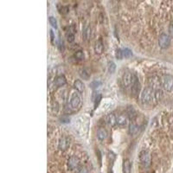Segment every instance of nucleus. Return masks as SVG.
Returning a JSON list of instances; mask_svg holds the SVG:
<instances>
[{"label": "nucleus", "instance_id": "obj_1", "mask_svg": "<svg viewBox=\"0 0 173 173\" xmlns=\"http://www.w3.org/2000/svg\"><path fill=\"white\" fill-rule=\"evenodd\" d=\"M155 98H156V92L152 88H145L140 94V100L143 104L152 103Z\"/></svg>", "mask_w": 173, "mask_h": 173}, {"label": "nucleus", "instance_id": "obj_2", "mask_svg": "<svg viewBox=\"0 0 173 173\" xmlns=\"http://www.w3.org/2000/svg\"><path fill=\"white\" fill-rule=\"evenodd\" d=\"M82 106V97L81 94L78 91H74L72 92L71 96H70V107L71 108L76 111L79 110Z\"/></svg>", "mask_w": 173, "mask_h": 173}, {"label": "nucleus", "instance_id": "obj_3", "mask_svg": "<svg viewBox=\"0 0 173 173\" xmlns=\"http://www.w3.org/2000/svg\"><path fill=\"white\" fill-rule=\"evenodd\" d=\"M161 82H162V87L163 88L167 91V92H171L172 91L173 89V76L171 74H164L162 80H161Z\"/></svg>", "mask_w": 173, "mask_h": 173}, {"label": "nucleus", "instance_id": "obj_4", "mask_svg": "<svg viewBox=\"0 0 173 173\" xmlns=\"http://www.w3.org/2000/svg\"><path fill=\"white\" fill-rule=\"evenodd\" d=\"M171 43V37L165 33H162L158 38V44L161 49H167Z\"/></svg>", "mask_w": 173, "mask_h": 173}, {"label": "nucleus", "instance_id": "obj_5", "mask_svg": "<svg viewBox=\"0 0 173 173\" xmlns=\"http://www.w3.org/2000/svg\"><path fill=\"white\" fill-rule=\"evenodd\" d=\"M139 160L144 166H148L151 163V155L147 151H142L139 153Z\"/></svg>", "mask_w": 173, "mask_h": 173}, {"label": "nucleus", "instance_id": "obj_6", "mask_svg": "<svg viewBox=\"0 0 173 173\" xmlns=\"http://www.w3.org/2000/svg\"><path fill=\"white\" fill-rule=\"evenodd\" d=\"M134 80V76L130 72H126L123 74L122 77V84L124 87H130L133 84Z\"/></svg>", "mask_w": 173, "mask_h": 173}, {"label": "nucleus", "instance_id": "obj_7", "mask_svg": "<svg viewBox=\"0 0 173 173\" xmlns=\"http://www.w3.org/2000/svg\"><path fill=\"white\" fill-rule=\"evenodd\" d=\"M79 164L80 161L78 158L73 156V157H71V158H69V161H68V168L70 171H74L75 169H77L79 167Z\"/></svg>", "mask_w": 173, "mask_h": 173}, {"label": "nucleus", "instance_id": "obj_8", "mask_svg": "<svg viewBox=\"0 0 173 173\" xmlns=\"http://www.w3.org/2000/svg\"><path fill=\"white\" fill-rule=\"evenodd\" d=\"M140 91V83L138 81V80L137 77L134 76V80L133 84H132V94L134 96H138Z\"/></svg>", "mask_w": 173, "mask_h": 173}, {"label": "nucleus", "instance_id": "obj_9", "mask_svg": "<svg viewBox=\"0 0 173 173\" xmlns=\"http://www.w3.org/2000/svg\"><path fill=\"white\" fill-rule=\"evenodd\" d=\"M69 146V140L68 139V138L66 137H62L59 139V142H58V148L62 151H64L66 149H68V147Z\"/></svg>", "mask_w": 173, "mask_h": 173}, {"label": "nucleus", "instance_id": "obj_10", "mask_svg": "<svg viewBox=\"0 0 173 173\" xmlns=\"http://www.w3.org/2000/svg\"><path fill=\"white\" fill-rule=\"evenodd\" d=\"M74 33H75V28L74 25H72L69 27L68 32L66 33V37H67V41L69 43H72L74 40Z\"/></svg>", "mask_w": 173, "mask_h": 173}, {"label": "nucleus", "instance_id": "obj_11", "mask_svg": "<svg viewBox=\"0 0 173 173\" xmlns=\"http://www.w3.org/2000/svg\"><path fill=\"white\" fill-rule=\"evenodd\" d=\"M104 50V45H103V42H102V39L100 38L99 40L96 41L95 43V45H94V51L95 53L98 55L102 54Z\"/></svg>", "mask_w": 173, "mask_h": 173}, {"label": "nucleus", "instance_id": "obj_12", "mask_svg": "<svg viewBox=\"0 0 173 173\" xmlns=\"http://www.w3.org/2000/svg\"><path fill=\"white\" fill-rule=\"evenodd\" d=\"M74 88L76 91L80 92L81 94L85 91V84L81 80H76L74 82Z\"/></svg>", "mask_w": 173, "mask_h": 173}, {"label": "nucleus", "instance_id": "obj_13", "mask_svg": "<svg viewBox=\"0 0 173 173\" xmlns=\"http://www.w3.org/2000/svg\"><path fill=\"white\" fill-rule=\"evenodd\" d=\"M107 122L111 127H114L117 126V117L113 114H108L107 117Z\"/></svg>", "mask_w": 173, "mask_h": 173}, {"label": "nucleus", "instance_id": "obj_14", "mask_svg": "<svg viewBox=\"0 0 173 173\" xmlns=\"http://www.w3.org/2000/svg\"><path fill=\"white\" fill-rule=\"evenodd\" d=\"M97 138L100 141L105 140L106 138H107V130L103 128V127H100V128L98 129V131H97Z\"/></svg>", "mask_w": 173, "mask_h": 173}, {"label": "nucleus", "instance_id": "obj_15", "mask_svg": "<svg viewBox=\"0 0 173 173\" xmlns=\"http://www.w3.org/2000/svg\"><path fill=\"white\" fill-rule=\"evenodd\" d=\"M117 117V125L119 126H125L127 124V118L124 114H119Z\"/></svg>", "mask_w": 173, "mask_h": 173}, {"label": "nucleus", "instance_id": "obj_16", "mask_svg": "<svg viewBox=\"0 0 173 173\" xmlns=\"http://www.w3.org/2000/svg\"><path fill=\"white\" fill-rule=\"evenodd\" d=\"M67 83V80L65 78L64 75H59L57 76L55 80V84L56 87H62Z\"/></svg>", "mask_w": 173, "mask_h": 173}, {"label": "nucleus", "instance_id": "obj_17", "mask_svg": "<svg viewBox=\"0 0 173 173\" xmlns=\"http://www.w3.org/2000/svg\"><path fill=\"white\" fill-rule=\"evenodd\" d=\"M122 171H123V173H131V162L127 158L123 161Z\"/></svg>", "mask_w": 173, "mask_h": 173}, {"label": "nucleus", "instance_id": "obj_18", "mask_svg": "<svg viewBox=\"0 0 173 173\" xmlns=\"http://www.w3.org/2000/svg\"><path fill=\"white\" fill-rule=\"evenodd\" d=\"M79 74L82 79L86 80V81H88L89 79V77H90V73L86 69H80Z\"/></svg>", "mask_w": 173, "mask_h": 173}, {"label": "nucleus", "instance_id": "obj_19", "mask_svg": "<svg viewBox=\"0 0 173 173\" xmlns=\"http://www.w3.org/2000/svg\"><path fill=\"white\" fill-rule=\"evenodd\" d=\"M138 130H139V127L136 124H131L129 126V134L131 135H135L138 133Z\"/></svg>", "mask_w": 173, "mask_h": 173}, {"label": "nucleus", "instance_id": "obj_20", "mask_svg": "<svg viewBox=\"0 0 173 173\" xmlns=\"http://www.w3.org/2000/svg\"><path fill=\"white\" fill-rule=\"evenodd\" d=\"M90 36H91V28L88 26L83 30V37L86 41H88L90 39Z\"/></svg>", "mask_w": 173, "mask_h": 173}, {"label": "nucleus", "instance_id": "obj_21", "mask_svg": "<svg viewBox=\"0 0 173 173\" xmlns=\"http://www.w3.org/2000/svg\"><path fill=\"white\" fill-rule=\"evenodd\" d=\"M101 99H102V96H101V94H96V96H95V98L94 99V109L97 108V107L99 106V104L100 103V101H101Z\"/></svg>", "mask_w": 173, "mask_h": 173}, {"label": "nucleus", "instance_id": "obj_22", "mask_svg": "<svg viewBox=\"0 0 173 173\" xmlns=\"http://www.w3.org/2000/svg\"><path fill=\"white\" fill-rule=\"evenodd\" d=\"M107 69H108V72L110 74H114L115 69H116V64L114 63V62H108Z\"/></svg>", "mask_w": 173, "mask_h": 173}, {"label": "nucleus", "instance_id": "obj_23", "mask_svg": "<svg viewBox=\"0 0 173 173\" xmlns=\"http://www.w3.org/2000/svg\"><path fill=\"white\" fill-rule=\"evenodd\" d=\"M122 51H123V56L125 57V58H130V57L133 55V52H132V50H129V49H127V48L123 49Z\"/></svg>", "mask_w": 173, "mask_h": 173}, {"label": "nucleus", "instance_id": "obj_24", "mask_svg": "<svg viewBox=\"0 0 173 173\" xmlns=\"http://www.w3.org/2000/svg\"><path fill=\"white\" fill-rule=\"evenodd\" d=\"M127 114H128L129 117H130V119H134L135 117H136V112H135V110L133 108V107H129V108L127 109Z\"/></svg>", "mask_w": 173, "mask_h": 173}, {"label": "nucleus", "instance_id": "obj_25", "mask_svg": "<svg viewBox=\"0 0 173 173\" xmlns=\"http://www.w3.org/2000/svg\"><path fill=\"white\" fill-rule=\"evenodd\" d=\"M115 57L118 60H121L122 58H124L123 56V51L121 49H117L116 52H115Z\"/></svg>", "mask_w": 173, "mask_h": 173}, {"label": "nucleus", "instance_id": "obj_26", "mask_svg": "<svg viewBox=\"0 0 173 173\" xmlns=\"http://www.w3.org/2000/svg\"><path fill=\"white\" fill-rule=\"evenodd\" d=\"M49 21H50V24L53 28L57 29V21H56V19L54 17H49Z\"/></svg>", "mask_w": 173, "mask_h": 173}, {"label": "nucleus", "instance_id": "obj_27", "mask_svg": "<svg viewBox=\"0 0 173 173\" xmlns=\"http://www.w3.org/2000/svg\"><path fill=\"white\" fill-rule=\"evenodd\" d=\"M74 57L78 60H83L85 57L84 53H83L82 51H81V50H79V51H76V52H75V54H74Z\"/></svg>", "mask_w": 173, "mask_h": 173}, {"label": "nucleus", "instance_id": "obj_28", "mask_svg": "<svg viewBox=\"0 0 173 173\" xmlns=\"http://www.w3.org/2000/svg\"><path fill=\"white\" fill-rule=\"evenodd\" d=\"M100 84H101V82H100V81H98V80H94V81H92V82H91L90 87H91V88H92L93 89H95V88H97L98 87H100Z\"/></svg>", "mask_w": 173, "mask_h": 173}, {"label": "nucleus", "instance_id": "obj_29", "mask_svg": "<svg viewBox=\"0 0 173 173\" xmlns=\"http://www.w3.org/2000/svg\"><path fill=\"white\" fill-rule=\"evenodd\" d=\"M58 110H59V105H58L57 102L54 101V102L52 103V111H53V113L56 114V113L58 112Z\"/></svg>", "mask_w": 173, "mask_h": 173}, {"label": "nucleus", "instance_id": "obj_30", "mask_svg": "<svg viewBox=\"0 0 173 173\" xmlns=\"http://www.w3.org/2000/svg\"><path fill=\"white\" fill-rule=\"evenodd\" d=\"M54 40H55L54 32H53V30H50V42H51L52 44H54Z\"/></svg>", "mask_w": 173, "mask_h": 173}, {"label": "nucleus", "instance_id": "obj_31", "mask_svg": "<svg viewBox=\"0 0 173 173\" xmlns=\"http://www.w3.org/2000/svg\"><path fill=\"white\" fill-rule=\"evenodd\" d=\"M60 119H61V121L62 123H68V122H69V118H68V117H62Z\"/></svg>", "mask_w": 173, "mask_h": 173}, {"label": "nucleus", "instance_id": "obj_32", "mask_svg": "<svg viewBox=\"0 0 173 173\" xmlns=\"http://www.w3.org/2000/svg\"><path fill=\"white\" fill-rule=\"evenodd\" d=\"M78 173H88V171L86 170L85 168H82V169H81L79 171V172Z\"/></svg>", "mask_w": 173, "mask_h": 173}]
</instances>
